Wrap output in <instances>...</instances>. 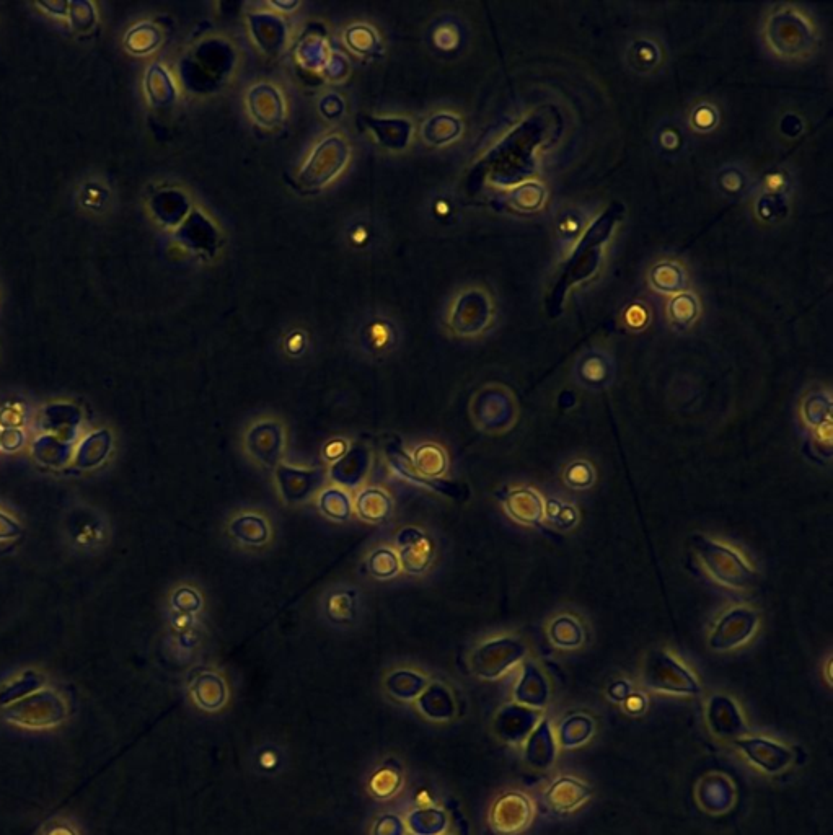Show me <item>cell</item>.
I'll return each instance as SVG.
<instances>
[{
  "label": "cell",
  "instance_id": "cell-1",
  "mask_svg": "<svg viewBox=\"0 0 833 835\" xmlns=\"http://www.w3.org/2000/svg\"><path fill=\"white\" fill-rule=\"evenodd\" d=\"M763 46L772 58L788 64L811 61L819 51L816 20L798 4H775L765 12L760 27Z\"/></svg>",
  "mask_w": 833,
  "mask_h": 835
},
{
  "label": "cell",
  "instance_id": "cell-2",
  "mask_svg": "<svg viewBox=\"0 0 833 835\" xmlns=\"http://www.w3.org/2000/svg\"><path fill=\"white\" fill-rule=\"evenodd\" d=\"M623 216H625V206L622 203L609 204L604 213L591 222V226L587 227L586 232L579 237L548 299L547 309L550 310L551 315L560 314L569 289L594 278L600 270L605 247L612 239L613 230L618 222L622 221Z\"/></svg>",
  "mask_w": 833,
  "mask_h": 835
},
{
  "label": "cell",
  "instance_id": "cell-3",
  "mask_svg": "<svg viewBox=\"0 0 833 835\" xmlns=\"http://www.w3.org/2000/svg\"><path fill=\"white\" fill-rule=\"evenodd\" d=\"M688 544L703 571L719 586L749 591L759 583V571L734 545L706 534L690 535Z\"/></svg>",
  "mask_w": 833,
  "mask_h": 835
},
{
  "label": "cell",
  "instance_id": "cell-4",
  "mask_svg": "<svg viewBox=\"0 0 833 835\" xmlns=\"http://www.w3.org/2000/svg\"><path fill=\"white\" fill-rule=\"evenodd\" d=\"M641 682L656 694L697 697L701 694L700 679L687 664L666 648H654L644 656Z\"/></svg>",
  "mask_w": 833,
  "mask_h": 835
},
{
  "label": "cell",
  "instance_id": "cell-5",
  "mask_svg": "<svg viewBox=\"0 0 833 835\" xmlns=\"http://www.w3.org/2000/svg\"><path fill=\"white\" fill-rule=\"evenodd\" d=\"M527 656L529 645L521 635L503 633L481 641L470 656V666L481 679L496 681L516 668L517 664L524 663Z\"/></svg>",
  "mask_w": 833,
  "mask_h": 835
},
{
  "label": "cell",
  "instance_id": "cell-6",
  "mask_svg": "<svg viewBox=\"0 0 833 835\" xmlns=\"http://www.w3.org/2000/svg\"><path fill=\"white\" fill-rule=\"evenodd\" d=\"M762 614L749 604L726 607L711 625L706 645L714 653L741 650L759 633Z\"/></svg>",
  "mask_w": 833,
  "mask_h": 835
},
{
  "label": "cell",
  "instance_id": "cell-7",
  "mask_svg": "<svg viewBox=\"0 0 833 835\" xmlns=\"http://www.w3.org/2000/svg\"><path fill=\"white\" fill-rule=\"evenodd\" d=\"M799 420L809 438V449L820 460L832 459L833 398L830 389L807 390L799 402Z\"/></svg>",
  "mask_w": 833,
  "mask_h": 835
},
{
  "label": "cell",
  "instance_id": "cell-8",
  "mask_svg": "<svg viewBox=\"0 0 833 835\" xmlns=\"http://www.w3.org/2000/svg\"><path fill=\"white\" fill-rule=\"evenodd\" d=\"M504 513L519 526L551 534L547 526V500L530 485H511L498 493Z\"/></svg>",
  "mask_w": 833,
  "mask_h": 835
},
{
  "label": "cell",
  "instance_id": "cell-9",
  "mask_svg": "<svg viewBox=\"0 0 833 835\" xmlns=\"http://www.w3.org/2000/svg\"><path fill=\"white\" fill-rule=\"evenodd\" d=\"M284 446H286L284 426L274 420L256 421L243 438V449L247 452V456L256 465L265 469H276L281 464Z\"/></svg>",
  "mask_w": 833,
  "mask_h": 835
},
{
  "label": "cell",
  "instance_id": "cell-10",
  "mask_svg": "<svg viewBox=\"0 0 833 835\" xmlns=\"http://www.w3.org/2000/svg\"><path fill=\"white\" fill-rule=\"evenodd\" d=\"M478 426L490 433H504L516 423L517 407L509 390L501 385L481 390L473 405Z\"/></svg>",
  "mask_w": 833,
  "mask_h": 835
},
{
  "label": "cell",
  "instance_id": "cell-11",
  "mask_svg": "<svg viewBox=\"0 0 833 835\" xmlns=\"http://www.w3.org/2000/svg\"><path fill=\"white\" fill-rule=\"evenodd\" d=\"M395 552L402 570L408 575L428 573L436 562L437 544L428 532L419 527H403L395 537Z\"/></svg>",
  "mask_w": 833,
  "mask_h": 835
},
{
  "label": "cell",
  "instance_id": "cell-12",
  "mask_svg": "<svg viewBox=\"0 0 833 835\" xmlns=\"http://www.w3.org/2000/svg\"><path fill=\"white\" fill-rule=\"evenodd\" d=\"M742 756L750 764L768 775H778L789 769L794 762V754L785 744L776 743L763 736H742L734 741Z\"/></svg>",
  "mask_w": 833,
  "mask_h": 835
},
{
  "label": "cell",
  "instance_id": "cell-13",
  "mask_svg": "<svg viewBox=\"0 0 833 835\" xmlns=\"http://www.w3.org/2000/svg\"><path fill=\"white\" fill-rule=\"evenodd\" d=\"M534 818V803L521 791H509L499 796L490 813L491 826L501 835L522 834Z\"/></svg>",
  "mask_w": 833,
  "mask_h": 835
},
{
  "label": "cell",
  "instance_id": "cell-14",
  "mask_svg": "<svg viewBox=\"0 0 833 835\" xmlns=\"http://www.w3.org/2000/svg\"><path fill=\"white\" fill-rule=\"evenodd\" d=\"M276 485H278L279 496L286 504L305 503L315 493H320L327 472L325 469H302L292 465L281 464L274 469Z\"/></svg>",
  "mask_w": 833,
  "mask_h": 835
},
{
  "label": "cell",
  "instance_id": "cell-15",
  "mask_svg": "<svg viewBox=\"0 0 833 835\" xmlns=\"http://www.w3.org/2000/svg\"><path fill=\"white\" fill-rule=\"evenodd\" d=\"M706 725L721 739L742 738L747 733L744 713L736 700L726 694L711 695L705 708Z\"/></svg>",
  "mask_w": 833,
  "mask_h": 835
},
{
  "label": "cell",
  "instance_id": "cell-16",
  "mask_svg": "<svg viewBox=\"0 0 833 835\" xmlns=\"http://www.w3.org/2000/svg\"><path fill=\"white\" fill-rule=\"evenodd\" d=\"M494 319V304L485 289H472L462 299L454 317L455 332L463 336H476L486 332Z\"/></svg>",
  "mask_w": 833,
  "mask_h": 835
},
{
  "label": "cell",
  "instance_id": "cell-17",
  "mask_svg": "<svg viewBox=\"0 0 833 835\" xmlns=\"http://www.w3.org/2000/svg\"><path fill=\"white\" fill-rule=\"evenodd\" d=\"M372 470V451L364 444H354L328 469V478L343 490H359Z\"/></svg>",
  "mask_w": 833,
  "mask_h": 835
},
{
  "label": "cell",
  "instance_id": "cell-18",
  "mask_svg": "<svg viewBox=\"0 0 833 835\" xmlns=\"http://www.w3.org/2000/svg\"><path fill=\"white\" fill-rule=\"evenodd\" d=\"M542 718V710L511 703L496 716V733L507 743L521 744L529 738Z\"/></svg>",
  "mask_w": 833,
  "mask_h": 835
},
{
  "label": "cell",
  "instance_id": "cell-19",
  "mask_svg": "<svg viewBox=\"0 0 833 835\" xmlns=\"http://www.w3.org/2000/svg\"><path fill=\"white\" fill-rule=\"evenodd\" d=\"M551 687L547 674L534 659H525L522 674L514 687V700L525 707L543 710L550 702Z\"/></svg>",
  "mask_w": 833,
  "mask_h": 835
},
{
  "label": "cell",
  "instance_id": "cell-20",
  "mask_svg": "<svg viewBox=\"0 0 833 835\" xmlns=\"http://www.w3.org/2000/svg\"><path fill=\"white\" fill-rule=\"evenodd\" d=\"M592 790L579 778L558 777L545 791V803L556 814H569L578 811L591 800Z\"/></svg>",
  "mask_w": 833,
  "mask_h": 835
},
{
  "label": "cell",
  "instance_id": "cell-21",
  "mask_svg": "<svg viewBox=\"0 0 833 835\" xmlns=\"http://www.w3.org/2000/svg\"><path fill=\"white\" fill-rule=\"evenodd\" d=\"M548 643L556 650H581L587 643V628L584 620L573 612H558L545 625Z\"/></svg>",
  "mask_w": 833,
  "mask_h": 835
},
{
  "label": "cell",
  "instance_id": "cell-22",
  "mask_svg": "<svg viewBox=\"0 0 833 835\" xmlns=\"http://www.w3.org/2000/svg\"><path fill=\"white\" fill-rule=\"evenodd\" d=\"M524 757L525 762L538 772H545L555 764L558 757V741L548 718H542L529 734V738L525 739Z\"/></svg>",
  "mask_w": 833,
  "mask_h": 835
},
{
  "label": "cell",
  "instance_id": "cell-23",
  "mask_svg": "<svg viewBox=\"0 0 833 835\" xmlns=\"http://www.w3.org/2000/svg\"><path fill=\"white\" fill-rule=\"evenodd\" d=\"M626 66L641 76H648L662 66L664 48L662 43L651 35H638L628 43L625 49Z\"/></svg>",
  "mask_w": 833,
  "mask_h": 835
},
{
  "label": "cell",
  "instance_id": "cell-24",
  "mask_svg": "<svg viewBox=\"0 0 833 835\" xmlns=\"http://www.w3.org/2000/svg\"><path fill=\"white\" fill-rule=\"evenodd\" d=\"M574 374L582 387L600 390L612 384L615 367L609 354H605L604 351L591 350L579 358L578 364L574 367Z\"/></svg>",
  "mask_w": 833,
  "mask_h": 835
},
{
  "label": "cell",
  "instance_id": "cell-25",
  "mask_svg": "<svg viewBox=\"0 0 833 835\" xmlns=\"http://www.w3.org/2000/svg\"><path fill=\"white\" fill-rule=\"evenodd\" d=\"M229 534L243 547H263L271 539V524L263 514L240 513L229 521Z\"/></svg>",
  "mask_w": 833,
  "mask_h": 835
},
{
  "label": "cell",
  "instance_id": "cell-26",
  "mask_svg": "<svg viewBox=\"0 0 833 835\" xmlns=\"http://www.w3.org/2000/svg\"><path fill=\"white\" fill-rule=\"evenodd\" d=\"M648 283L653 291L672 297L679 292L687 291V270L677 260L656 261L649 270Z\"/></svg>",
  "mask_w": 833,
  "mask_h": 835
},
{
  "label": "cell",
  "instance_id": "cell-27",
  "mask_svg": "<svg viewBox=\"0 0 833 835\" xmlns=\"http://www.w3.org/2000/svg\"><path fill=\"white\" fill-rule=\"evenodd\" d=\"M354 513L361 517L362 521L379 524L387 521L393 511L392 496L387 491L377 486L361 488L357 491L353 501Z\"/></svg>",
  "mask_w": 833,
  "mask_h": 835
},
{
  "label": "cell",
  "instance_id": "cell-28",
  "mask_svg": "<svg viewBox=\"0 0 833 835\" xmlns=\"http://www.w3.org/2000/svg\"><path fill=\"white\" fill-rule=\"evenodd\" d=\"M701 315V304L697 294L692 291L679 292L670 297L666 305V317L670 327L685 332L698 322Z\"/></svg>",
  "mask_w": 833,
  "mask_h": 835
},
{
  "label": "cell",
  "instance_id": "cell-29",
  "mask_svg": "<svg viewBox=\"0 0 833 835\" xmlns=\"http://www.w3.org/2000/svg\"><path fill=\"white\" fill-rule=\"evenodd\" d=\"M325 615L333 625L348 627L359 615V596L354 589H333L325 601Z\"/></svg>",
  "mask_w": 833,
  "mask_h": 835
},
{
  "label": "cell",
  "instance_id": "cell-30",
  "mask_svg": "<svg viewBox=\"0 0 833 835\" xmlns=\"http://www.w3.org/2000/svg\"><path fill=\"white\" fill-rule=\"evenodd\" d=\"M318 509L331 521H348L353 516V500L340 486H330L318 493Z\"/></svg>",
  "mask_w": 833,
  "mask_h": 835
},
{
  "label": "cell",
  "instance_id": "cell-31",
  "mask_svg": "<svg viewBox=\"0 0 833 835\" xmlns=\"http://www.w3.org/2000/svg\"><path fill=\"white\" fill-rule=\"evenodd\" d=\"M594 731L595 723L591 716L582 715V713L566 716L558 728V743L566 749L579 747L592 738Z\"/></svg>",
  "mask_w": 833,
  "mask_h": 835
},
{
  "label": "cell",
  "instance_id": "cell-32",
  "mask_svg": "<svg viewBox=\"0 0 833 835\" xmlns=\"http://www.w3.org/2000/svg\"><path fill=\"white\" fill-rule=\"evenodd\" d=\"M545 201H547V188L538 182H525L524 185L512 191L511 198H509L512 208L521 213L540 211Z\"/></svg>",
  "mask_w": 833,
  "mask_h": 835
},
{
  "label": "cell",
  "instance_id": "cell-33",
  "mask_svg": "<svg viewBox=\"0 0 833 835\" xmlns=\"http://www.w3.org/2000/svg\"><path fill=\"white\" fill-rule=\"evenodd\" d=\"M367 568L372 578L379 579V581L393 579L402 571L397 552L387 547L377 548L371 553V557L367 560Z\"/></svg>",
  "mask_w": 833,
  "mask_h": 835
},
{
  "label": "cell",
  "instance_id": "cell-34",
  "mask_svg": "<svg viewBox=\"0 0 833 835\" xmlns=\"http://www.w3.org/2000/svg\"><path fill=\"white\" fill-rule=\"evenodd\" d=\"M595 480H597L595 467L586 459L573 460L563 470V482L576 491L591 490Z\"/></svg>",
  "mask_w": 833,
  "mask_h": 835
},
{
  "label": "cell",
  "instance_id": "cell-35",
  "mask_svg": "<svg viewBox=\"0 0 833 835\" xmlns=\"http://www.w3.org/2000/svg\"><path fill=\"white\" fill-rule=\"evenodd\" d=\"M579 511L574 504L560 500H547V526L550 529L571 531L578 526Z\"/></svg>",
  "mask_w": 833,
  "mask_h": 835
},
{
  "label": "cell",
  "instance_id": "cell-36",
  "mask_svg": "<svg viewBox=\"0 0 833 835\" xmlns=\"http://www.w3.org/2000/svg\"><path fill=\"white\" fill-rule=\"evenodd\" d=\"M703 806L711 811H726L732 805V790L728 782H706L705 793H703Z\"/></svg>",
  "mask_w": 833,
  "mask_h": 835
},
{
  "label": "cell",
  "instance_id": "cell-37",
  "mask_svg": "<svg viewBox=\"0 0 833 835\" xmlns=\"http://www.w3.org/2000/svg\"><path fill=\"white\" fill-rule=\"evenodd\" d=\"M718 108L710 103H701L690 115V126L698 133H710L711 129L718 124Z\"/></svg>",
  "mask_w": 833,
  "mask_h": 835
},
{
  "label": "cell",
  "instance_id": "cell-38",
  "mask_svg": "<svg viewBox=\"0 0 833 835\" xmlns=\"http://www.w3.org/2000/svg\"><path fill=\"white\" fill-rule=\"evenodd\" d=\"M718 185L724 193L736 195L745 186V175L739 168H726L718 175Z\"/></svg>",
  "mask_w": 833,
  "mask_h": 835
},
{
  "label": "cell",
  "instance_id": "cell-39",
  "mask_svg": "<svg viewBox=\"0 0 833 835\" xmlns=\"http://www.w3.org/2000/svg\"><path fill=\"white\" fill-rule=\"evenodd\" d=\"M348 449L349 446L343 439H335V441L330 442V446L323 451V454H325V459L330 460L333 464L336 460L341 459L348 452Z\"/></svg>",
  "mask_w": 833,
  "mask_h": 835
},
{
  "label": "cell",
  "instance_id": "cell-40",
  "mask_svg": "<svg viewBox=\"0 0 833 835\" xmlns=\"http://www.w3.org/2000/svg\"><path fill=\"white\" fill-rule=\"evenodd\" d=\"M631 694H633V690H631V685L628 682L617 681L610 685V699L615 700V702H625Z\"/></svg>",
  "mask_w": 833,
  "mask_h": 835
},
{
  "label": "cell",
  "instance_id": "cell-41",
  "mask_svg": "<svg viewBox=\"0 0 833 835\" xmlns=\"http://www.w3.org/2000/svg\"><path fill=\"white\" fill-rule=\"evenodd\" d=\"M825 676H827V684L832 685V656L827 658V672H825Z\"/></svg>",
  "mask_w": 833,
  "mask_h": 835
}]
</instances>
